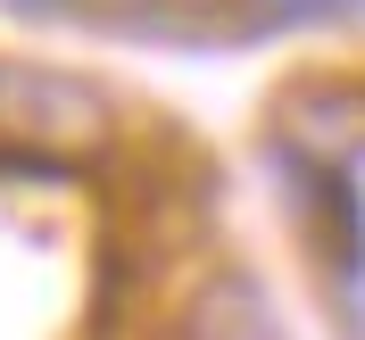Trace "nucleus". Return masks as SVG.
I'll use <instances>...</instances> for the list:
<instances>
[{
	"instance_id": "7ed1b4c3",
	"label": "nucleus",
	"mask_w": 365,
	"mask_h": 340,
	"mask_svg": "<svg viewBox=\"0 0 365 340\" xmlns=\"http://www.w3.org/2000/svg\"><path fill=\"white\" fill-rule=\"evenodd\" d=\"M250 9L257 34H282V25H324V17H341L349 0H241Z\"/></svg>"
},
{
	"instance_id": "f03ea898",
	"label": "nucleus",
	"mask_w": 365,
	"mask_h": 340,
	"mask_svg": "<svg viewBox=\"0 0 365 340\" xmlns=\"http://www.w3.org/2000/svg\"><path fill=\"white\" fill-rule=\"evenodd\" d=\"M175 340H291V332H282V307H274V291L257 282L250 266H216L200 291L182 299Z\"/></svg>"
},
{
	"instance_id": "f257e3e1",
	"label": "nucleus",
	"mask_w": 365,
	"mask_h": 340,
	"mask_svg": "<svg viewBox=\"0 0 365 340\" xmlns=\"http://www.w3.org/2000/svg\"><path fill=\"white\" fill-rule=\"evenodd\" d=\"M108 125H116V108L100 83H83L67 67H42V58H0V133L83 150V141H108Z\"/></svg>"
}]
</instances>
